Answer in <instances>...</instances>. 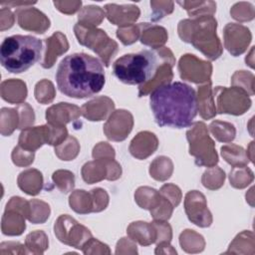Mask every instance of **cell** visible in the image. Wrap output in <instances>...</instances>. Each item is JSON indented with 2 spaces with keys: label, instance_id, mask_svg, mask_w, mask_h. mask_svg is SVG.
<instances>
[{
  "label": "cell",
  "instance_id": "cell-8",
  "mask_svg": "<svg viewBox=\"0 0 255 255\" xmlns=\"http://www.w3.org/2000/svg\"><path fill=\"white\" fill-rule=\"evenodd\" d=\"M209 128H210V130L212 131V133L214 134V136H215L218 140L220 139V136H221L222 132H223V133H226L231 139H233V138L235 137V128H234L233 125H231V124H227V123H226L225 128H224L223 130L220 129V128L215 125L214 122L210 124Z\"/></svg>",
  "mask_w": 255,
  "mask_h": 255
},
{
  "label": "cell",
  "instance_id": "cell-1",
  "mask_svg": "<svg viewBox=\"0 0 255 255\" xmlns=\"http://www.w3.org/2000/svg\"><path fill=\"white\" fill-rule=\"evenodd\" d=\"M149 106L159 127L183 128L192 126L198 112L193 88L181 82L164 84L149 96Z\"/></svg>",
  "mask_w": 255,
  "mask_h": 255
},
{
  "label": "cell",
  "instance_id": "cell-5",
  "mask_svg": "<svg viewBox=\"0 0 255 255\" xmlns=\"http://www.w3.org/2000/svg\"><path fill=\"white\" fill-rule=\"evenodd\" d=\"M187 139L189 141V153L196 157V164L213 166L216 163L209 157L218 160L216 150L214 148V142L209 137L206 127L203 123H195L192 129L186 132Z\"/></svg>",
  "mask_w": 255,
  "mask_h": 255
},
{
  "label": "cell",
  "instance_id": "cell-7",
  "mask_svg": "<svg viewBox=\"0 0 255 255\" xmlns=\"http://www.w3.org/2000/svg\"><path fill=\"white\" fill-rule=\"evenodd\" d=\"M54 87L53 84L49 81H47V85H46V89L43 90L40 82L36 85V89H35V96L38 102L46 104L51 102L54 99Z\"/></svg>",
  "mask_w": 255,
  "mask_h": 255
},
{
  "label": "cell",
  "instance_id": "cell-3",
  "mask_svg": "<svg viewBox=\"0 0 255 255\" xmlns=\"http://www.w3.org/2000/svg\"><path fill=\"white\" fill-rule=\"evenodd\" d=\"M159 50H141L137 53L126 54L113 65L114 75L122 83L144 86L152 82L162 63ZM171 63V62H169ZM174 65V63H171Z\"/></svg>",
  "mask_w": 255,
  "mask_h": 255
},
{
  "label": "cell",
  "instance_id": "cell-4",
  "mask_svg": "<svg viewBox=\"0 0 255 255\" xmlns=\"http://www.w3.org/2000/svg\"><path fill=\"white\" fill-rule=\"evenodd\" d=\"M42 41L30 35L6 37L0 47L1 65L10 73L27 71L41 58Z\"/></svg>",
  "mask_w": 255,
  "mask_h": 255
},
{
  "label": "cell",
  "instance_id": "cell-2",
  "mask_svg": "<svg viewBox=\"0 0 255 255\" xmlns=\"http://www.w3.org/2000/svg\"><path fill=\"white\" fill-rule=\"evenodd\" d=\"M56 82L61 93L70 98L84 99L98 94L105 85L102 63L86 53L66 56L59 64Z\"/></svg>",
  "mask_w": 255,
  "mask_h": 255
},
{
  "label": "cell",
  "instance_id": "cell-6",
  "mask_svg": "<svg viewBox=\"0 0 255 255\" xmlns=\"http://www.w3.org/2000/svg\"><path fill=\"white\" fill-rule=\"evenodd\" d=\"M138 27L141 29L140 41L142 44L147 45V43L151 39V37L153 39H155L157 47H159L160 45L165 43V41L167 39V35H166V31L164 28L149 25L147 23H140L138 25Z\"/></svg>",
  "mask_w": 255,
  "mask_h": 255
}]
</instances>
